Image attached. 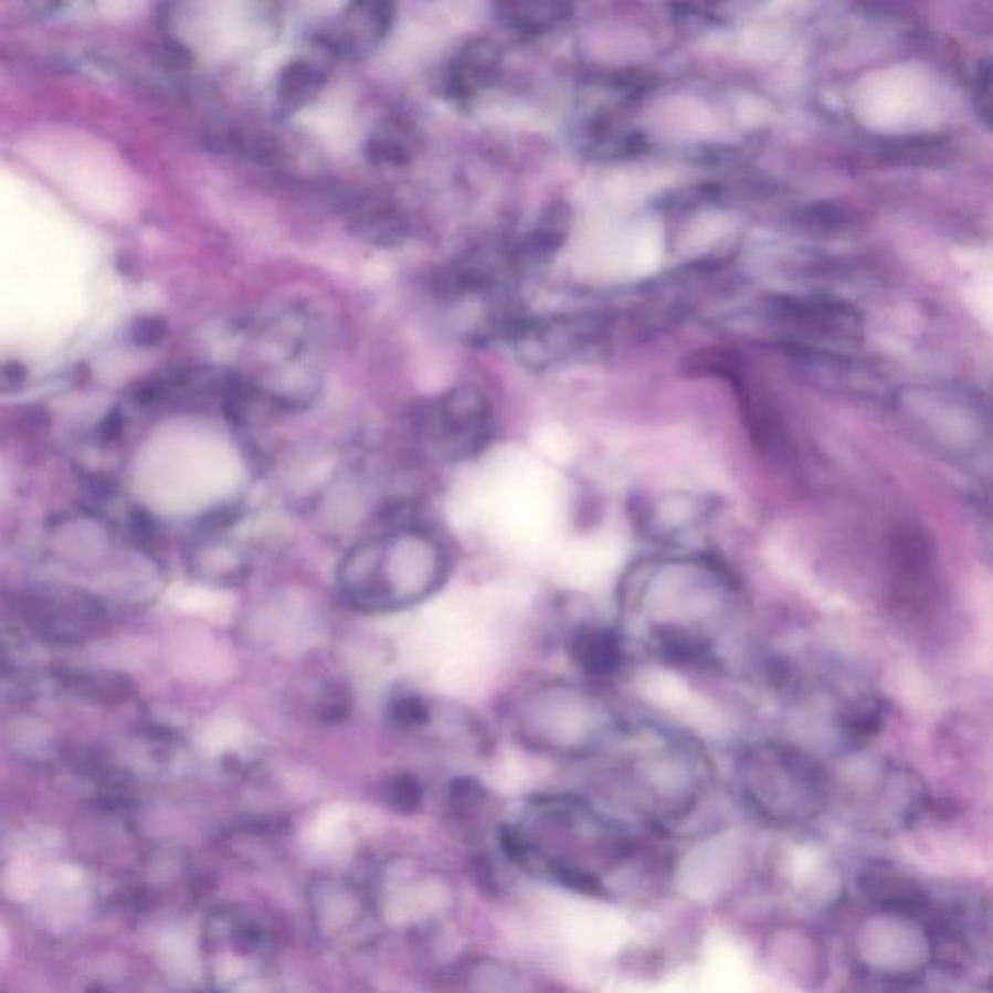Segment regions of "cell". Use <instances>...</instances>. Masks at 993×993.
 <instances>
[{
	"instance_id": "cell-1",
	"label": "cell",
	"mask_w": 993,
	"mask_h": 993,
	"mask_svg": "<svg viewBox=\"0 0 993 993\" xmlns=\"http://www.w3.org/2000/svg\"><path fill=\"white\" fill-rule=\"evenodd\" d=\"M623 613L644 646L674 666H708L741 613L733 572L707 553H664L633 564Z\"/></svg>"
},
{
	"instance_id": "cell-2",
	"label": "cell",
	"mask_w": 993,
	"mask_h": 993,
	"mask_svg": "<svg viewBox=\"0 0 993 993\" xmlns=\"http://www.w3.org/2000/svg\"><path fill=\"white\" fill-rule=\"evenodd\" d=\"M513 726L526 748L567 759L600 756L631 733L602 693L563 679L541 682L522 693L513 707Z\"/></svg>"
},
{
	"instance_id": "cell-3",
	"label": "cell",
	"mask_w": 993,
	"mask_h": 993,
	"mask_svg": "<svg viewBox=\"0 0 993 993\" xmlns=\"http://www.w3.org/2000/svg\"><path fill=\"white\" fill-rule=\"evenodd\" d=\"M353 549L340 564V589L353 608L390 612L430 596L445 582L448 556L441 541L423 530L402 532Z\"/></svg>"
},
{
	"instance_id": "cell-4",
	"label": "cell",
	"mask_w": 993,
	"mask_h": 993,
	"mask_svg": "<svg viewBox=\"0 0 993 993\" xmlns=\"http://www.w3.org/2000/svg\"><path fill=\"white\" fill-rule=\"evenodd\" d=\"M200 957L210 993H287L276 938L246 908L223 906L207 916Z\"/></svg>"
},
{
	"instance_id": "cell-5",
	"label": "cell",
	"mask_w": 993,
	"mask_h": 993,
	"mask_svg": "<svg viewBox=\"0 0 993 993\" xmlns=\"http://www.w3.org/2000/svg\"><path fill=\"white\" fill-rule=\"evenodd\" d=\"M736 772L748 802L767 817L802 818L823 800V779L815 763L780 743H749L739 751Z\"/></svg>"
},
{
	"instance_id": "cell-6",
	"label": "cell",
	"mask_w": 993,
	"mask_h": 993,
	"mask_svg": "<svg viewBox=\"0 0 993 993\" xmlns=\"http://www.w3.org/2000/svg\"><path fill=\"white\" fill-rule=\"evenodd\" d=\"M423 441L448 461L474 458L492 443L493 410L482 390L472 384L454 387L415 413Z\"/></svg>"
},
{
	"instance_id": "cell-7",
	"label": "cell",
	"mask_w": 993,
	"mask_h": 993,
	"mask_svg": "<svg viewBox=\"0 0 993 993\" xmlns=\"http://www.w3.org/2000/svg\"><path fill=\"white\" fill-rule=\"evenodd\" d=\"M307 905L313 928L328 946L363 949L379 936L377 900L353 879L318 875L309 883Z\"/></svg>"
},
{
	"instance_id": "cell-8",
	"label": "cell",
	"mask_w": 993,
	"mask_h": 993,
	"mask_svg": "<svg viewBox=\"0 0 993 993\" xmlns=\"http://www.w3.org/2000/svg\"><path fill=\"white\" fill-rule=\"evenodd\" d=\"M22 617L43 641L78 644L104 628V608L76 590H40L22 600Z\"/></svg>"
},
{
	"instance_id": "cell-9",
	"label": "cell",
	"mask_w": 993,
	"mask_h": 993,
	"mask_svg": "<svg viewBox=\"0 0 993 993\" xmlns=\"http://www.w3.org/2000/svg\"><path fill=\"white\" fill-rule=\"evenodd\" d=\"M602 320L594 317L551 318L546 323L518 326L515 346L520 359L532 369H546L557 361L572 358L596 342L602 335Z\"/></svg>"
},
{
	"instance_id": "cell-10",
	"label": "cell",
	"mask_w": 993,
	"mask_h": 993,
	"mask_svg": "<svg viewBox=\"0 0 993 993\" xmlns=\"http://www.w3.org/2000/svg\"><path fill=\"white\" fill-rule=\"evenodd\" d=\"M394 24V7L389 2H353L335 24L313 35L315 47L330 59L361 56L377 47Z\"/></svg>"
},
{
	"instance_id": "cell-11",
	"label": "cell",
	"mask_w": 993,
	"mask_h": 993,
	"mask_svg": "<svg viewBox=\"0 0 993 993\" xmlns=\"http://www.w3.org/2000/svg\"><path fill=\"white\" fill-rule=\"evenodd\" d=\"M772 307L777 315L800 326H810L821 335L838 338H858L862 335V317L851 303L825 295H780Z\"/></svg>"
},
{
	"instance_id": "cell-12",
	"label": "cell",
	"mask_w": 993,
	"mask_h": 993,
	"mask_svg": "<svg viewBox=\"0 0 993 993\" xmlns=\"http://www.w3.org/2000/svg\"><path fill=\"white\" fill-rule=\"evenodd\" d=\"M569 656L582 676L590 682L604 684L620 676L627 652L625 641L617 631L600 625H584L571 636Z\"/></svg>"
},
{
	"instance_id": "cell-13",
	"label": "cell",
	"mask_w": 993,
	"mask_h": 993,
	"mask_svg": "<svg viewBox=\"0 0 993 993\" xmlns=\"http://www.w3.org/2000/svg\"><path fill=\"white\" fill-rule=\"evenodd\" d=\"M497 68H499V51L495 47V43L487 40L472 41L454 56L446 68L443 76L446 96L454 99L476 96L479 89H484L492 82Z\"/></svg>"
},
{
	"instance_id": "cell-14",
	"label": "cell",
	"mask_w": 993,
	"mask_h": 993,
	"mask_svg": "<svg viewBox=\"0 0 993 993\" xmlns=\"http://www.w3.org/2000/svg\"><path fill=\"white\" fill-rule=\"evenodd\" d=\"M710 513L712 505H708L707 499L669 495L662 501L644 505L638 522L643 525L644 532L651 534L652 538L668 540L695 525H700L705 518L710 517Z\"/></svg>"
},
{
	"instance_id": "cell-15",
	"label": "cell",
	"mask_w": 993,
	"mask_h": 993,
	"mask_svg": "<svg viewBox=\"0 0 993 993\" xmlns=\"http://www.w3.org/2000/svg\"><path fill=\"white\" fill-rule=\"evenodd\" d=\"M326 59L299 56L282 68L276 86L282 109L294 112L317 96L326 82Z\"/></svg>"
},
{
	"instance_id": "cell-16",
	"label": "cell",
	"mask_w": 993,
	"mask_h": 993,
	"mask_svg": "<svg viewBox=\"0 0 993 993\" xmlns=\"http://www.w3.org/2000/svg\"><path fill=\"white\" fill-rule=\"evenodd\" d=\"M503 24L518 33L540 35L556 30L571 14V7L551 0H515L497 4Z\"/></svg>"
},
{
	"instance_id": "cell-17",
	"label": "cell",
	"mask_w": 993,
	"mask_h": 993,
	"mask_svg": "<svg viewBox=\"0 0 993 993\" xmlns=\"http://www.w3.org/2000/svg\"><path fill=\"white\" fill-rule=\"evenodd\" d=\"M569 208L564 204L549 207L518 249L520 263L528 266L548 263L553 253L559 251V246L563 245L569 233Z\"/></svg>"
},
{
	"instance_id": "cell-18",
	"label": "cell",
	"mask_w": 993,
	"mask_h": 993,
	"mask_svg": "<svg viewBox=\"0 0 993 993\" xmlns=\"http://www.w3.org/2000/svg\"><path fill=\"white\" fill-rule=\"evenodd\" d=\"M63 685L80 699L96 705H117L135 695V684L127 676L112 672L64 674Z\"/></svg>"
},
{
	"instance_id": "cell-19",
	"label": "cell",
	"mask_w": 993,
	"mask_h": 993,
	"mask_svg": "<svg viewBox=\"0 0 993 993\" xmlns=\"http://www.w3.org/2000/svg\"><path fill=\"white\" fill-rule=\"evenodd\" d=\"M412 156V135L400 120H387L367 140V158L377 166H404Z\"/></svg>"
},
{
	"instance_id": "cell-20",
	"label": "cell",
	"mask_w": 993,
	"mask_h": 993,
	"mask_svg": "<svg viewBox=\"0 0 993 993\" xmlns=\"http://www.w3.org/2000/svg\"><path fill=\"white\" fill-rule=\"evenodd\" d=\"M351 222L358 235L377 245H392L404 233V223L387 207H361Z\"/></svg>"
},
{
	"instance_id": "cell-21",
	"label": "cell",
	"mask_w": 993,
	"mask_h": 993,
	"mask_svg": "<svg viewBox=\"0 0 993 993\" xmlns=\"http://www.w3.org/2000/svg\"><path fill=\"white\" fill-rule=\"evenodd\" d=\"M389 710L392 722L400 726V728H405V730L425 726L431 718L430 705L425 703L422 695L412 691H402L394 695L392 700H390Z\"/></svg>"
},
{
	"instance_id": "cell-22",
	"label": "cell",
	"mask_w": 993,
	"mask_h": 993,
	"mask_svg": "<svg viewBox=\"0 0 993 993\" xmlns=\"http://www.w3.org/2000/svg\"><path fill=\"white\" fill-rule=\"evenodd\" d=\"M389 794L390 802L394 803L398 810H415L422 803V786L412 774H398L397 779H392Z\"/></svg>"
},
{
	"instance_id": "cell-23",
	"label": "cell",
	"mask_w": 993,
	"mask_h": 993,
	"mask_svg": "<svg viewBox=\"0 0 993 993\" xmlns=\"http://www.w3.org/2000/svg\"><path fill=\"white\" fill-rule=\"evenodd\" d=\"M974 105L980 119L993 127V61L985 63L978 72Z\"/></svg>"
},
{
	"instance_id": "cell-24",
	"label": "cell",
	"mask_w": 993,
	"mask_h": 993,
	"mask_svg": "<svg viewBox=\"0 0 993 993\" xmlns=\"http://www.w3.org/2000/svg\"><path fill=\"white\" fill-rule=\"evenodd\" d=\"M351 710V700L348 691L342 687H336L325 693V699L320 703V718L325 722H342Z\"/></svg>"
},
{
	"instance_id": "cell-25",
	"label": "cell",
	"mask_w": 993,
	"mask_h": 993,
	"mask_svg": "<svg viewBox=\"0 0 993 993\" xmlns=\"http://www.w3.org/2000/svg\"><path fill=\"white\" fill-rule=\"evenodd\" d=\"M166 335V323L158 317L138 318L130 328V338L138 346H154Z\"/></svg>"
},
{
	"instance_id": "cell-26",
	"label": "cell",
	"mask_w": 993,
	"mask_h": 993,
	"mask_svg": "<svg viewBox=\"0 0 993 993\" xmlns=\"http://www.w3.org/2000/svg\"><path fill=\"white\" fill-rule=\"evenodd\" d=\"M25 369L18 361H7L2 367V389L10 390L20 387V382L24 381Z\"/></svg>"
},
{
	"instance_id": "cell-27",
	"label": "cell",
	"mask_w": 993,
	"mask_h": 993,
	"mask_svg": "<svg viewBox=\"0 0 993 993\" xmlns=\"http://www.w3.org/2000/svg\"><path fill=\"white\" fill-rule=\"evenodd\" d=\"M120 430H123V415L119 412H112L99 425V439L104 443L115 441V439L119 437Z\"/></svg>"
}]
</instances>
